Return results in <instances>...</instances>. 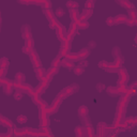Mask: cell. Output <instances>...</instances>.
Returning <instances> with one entry per match:
<instances>
[{
	"mask_svg": "<svg viewBox=\"0 0 137 137\" xmlns=\"http://www.w3.org/2000/svg\"><path fill=\"white\" fill-rule=\"evenodd\" d=\"M66 6H68L70 9H75V8H78V3H77L76 1H73V0H70L68 3H66Z\"/></svg>",
	"mask_w": 137,
	"mask_h": 137,
	"instance_id": "cell-1",
	"label": "cell"
},
{
	"mask_svg": "<svg viewBox=\"0 0 137 137\" xmlns=\"http://www.w3.org/2000/svg\"><path fill=\"white\" fill-rule=\"evenodd\" d=\"M84 71H85V69L83 68V66H76L75 70H74V72H75V74L76 75H81V74L84 73Z\"/></svg>",
	"mask_w": 137,
	"mask_h": 137,
	"instance_id": "cell-2",
	"label": "cell"
},
{
	"mask_svg": "<svg viewBox=\"0 0 137 137\" xmlns=\"http://www.w3.org/2000/svg\"><path fill=\"white\" fill-rule=\"evenodd\" d=\"M94 7V0H88L86 2V8L88 10H91Z\"/></svg>",
	"mask_w": 137,
	"mask_h": 137,
	"instance_id": "cell-3",
	"label": "cell"
},
{
	"mask_svg": "<svg viewBox=\"0 0 137 137\" xmlns=\"http://www.w3.org/2000/svg\"><path fill=\"white\" fill-rule=\"evenodd\" d=\"M7 66H9V61L7 59H2L1 60V69H6Z\"/></svg>",
	"mask_w": 137,
	"mask_h": 137,
	"instance_id": "cell-4",
	"label": "cell"
},
{
	"mask_svg": "<svg viewBox=\"0 0 137 137\" xmlns=\"http://www.w3.org/2000/svg\"><path fill=\"white\" fill-rule=\"evenodd\" d=\"M115 21H116L115 18H113V17H109V18L106 21V23H107L108 26H113V25L115 24Z\"/></svg>",
	"mask_w": 137,
	"mask_h": 137,
	"instance_id": "cell-5",
	"label": "cell"
}]
</instances>
